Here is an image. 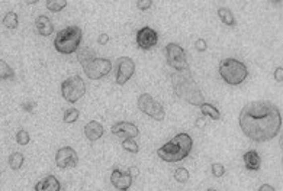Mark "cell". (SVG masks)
Listing matches in <instances>:
<instances>
[{"label":"cell","mask_w":283,"mask_h":191,"mask_svg":"<svg viewBox=\"0 0 283 191\" xmlns=\"http://www.w3.org/2000/svg\"><path fill=\"white\" fill-rule=\"evenodd\" d=\"M240 128L254 142H267L282 131L281 109L267 100L247 103L240 112Z\"/></svg>","instance_id":"6da1fadb"},{"label":"cell","mask_w":283,"mask_h":191,"mask_svg":"<svg viewBox=\"0 0 283 191\" xmlns=\"http://www.w3.org/2000/svg\"><path fill=\"white\" fill-rule=\"evenodd\" d=\"M171 83L174 95L179 98L188 101L189 104L193 106H201L202 103H205V97L202 95L201 89L198 87V84L195 83L189 68L183 71H176V74L171 77Z\"/></svg>","instance_id":"7a4b0ae2"},{"label":"cell","mask_w":283,"mask_h":191,"mask_svg":"<svg viewBox=\"0 0 283 191\" xmlns=\"http://www.w3.org/2000/svg\"><path fill=\"white\" fill-rule=\"evenodd\" d=\"M192 146V138L188 134H179L173 139H170L167 143H164L161 148H158L157 155L166 162H180L190 153Z\"/></svg>","instance_id":"3957f363"},{"label":"cell","mask_w":283,"mask_h":191,"mask_svg":"<svg viewBox=\"0 0 283 191\" xmlns=\"http://www.w3.org/2000/svg\"><path fill=\"white\" fill-rule=\"evenodd\" d=\"M81 38L83 32L78 26H67L57 34L54 39V48L60 54L64 55L74 54L81 44Z\"/></svg>","instance_id":"277c9868"},{"label":"cell","mask_w":283,"mask_h":191,"mask_svg":"<svg viewBox=\"0 0 283 191\" xmlns=\"http://www.w3.org/2000/svg\"><path fill=\"white\" fill-rule=\"evenodd\" d=\"M219 74L229 86H238L248 77V70L244 62L235 58H225L219 62Z\"/></svg>","instance_id":"5b68a950"},{"label":"cell","mask_w":283,"mask_h":191,"mask_svg":"<svg viewBox=\"0 0 283 191\" xmlns=\"http://www.w3.org/2000/svg\"><path fill=\"white\" fill-rule=\"evenodd\" d=\"M84 93H86V84L81 80V77H70V78L64 80L61 84V95L64 97V100H67L69 103L78 101L84 96Z\"/></svg>","instance_id":"8992f818"},{"label":"cell","mask_w":283,"mask_h":191,"mask_svg":"<svg viewBox=\"0 0 283 191\" xmlns=\"http://www.w3.org/2000/svg\"><path fill=\"white\" fill-rule=\"evenodd\" d=\"M164 54H166V59H167L169 65L171 68H174V71H183L189 68L186 52L180 45H177V44L166 45Z\"/></svg>","instance_id":"52a82bcc"},{"label":"cell","mask_w":283,"mask_h":191,"mask_svg":"<svg viewBox=\"0 0 283 191\" xmlns=\"http://www.w3.org/2000/svg\"><path fill=\"white\" fill-rule=\"evenodd\" d=\"M138 107L142 113H145L158 122L166 117V112H164L163 106L148 93H144L138 97Z\"/></svg>","instance_id":"ba28073f"},{"label":"cell","mask_w":283,"mask_h":191,"mask_svg":"<svg viewBox=\"0 0 283 191\" xmlns=\"http://www.w3.org/2000/svg\"><path fill=\"white\" fill-rule=\"evenodd\" d=\"M83 70L90 80H100L112 71V62L108 58H94L83 65Z\"/></svg>","instance_id":"9c48e42d"},{"label":"cell","mask_w":283,"mask_h":191,"mask_svg":"<svg viewBox=\"0 0 283 191\" xmlns=\"http://www.w3.org/2000/svg\"><path fill=\"white\" fill-rule=\"evenodd\" d=\"M134 73H135V64L131 58L121 57L116 59V74H115L116 84L124 86L134 76Z\"/></svg>","instance_id":"30bf717a"},{"label":"cell","mask_w":283,"mask_h":191,"mask_svg":"<svg viewBox=\"0 0 283 191\" xmlns=\"http://www.w3.org/2000/svg\"><path fill=\"white\" fill-rule=\"evenodd\" d=\"M78 162V156L73 148L70 146H63L56 153V164L60 170H67V168H74Z\"/></svg>","instance_id":"8fae6325"},{"label":"cell","mask_w":283,"mask_h":191,"mask_svg":"<svg viewBox=\"0 0 283 191\" xmlns=\"http://www.w3.org/2000/svg\"><path fill=\"white\" fill-rule=\"evenodd\" d=\"M157 42H158V34L150 26H144L137 32V44L141 49H150L157 45Z\"/></svg>","instance_id":"7c38bea8"},{"label":"cell","mask_w":283,"mask_h":191,"mask_svg":"<svg viewBox=\"0 0 283 191\" xmlns=\"http://www.w3.org/2000/svg\"><path fill=\"white\" fill-rule=\"evenodd\" d=\"M111 131L115 136L125 138V139H135L137 136H140V129L130 122H116Z\"/></svg>","instance_id":"4fadbf2b"},{"label":"cell","mask_w":283,"mask_h":191,"mask_svg":"<svg viewBox=\"0 0 283 191\" xmlns=\"http://www.w3.org/2000/svg\"><path fill=\"white\" fill-rule=\"evenodd\" d=\"M111 183L116 190L128 191L132 186V175L130 171H119V170H113L111 174Z\"/></svg>","instance_id":"5bb4252c"},{"label":"cell","mask_w":283,"mask_h":191,"mask_svg":"<svg viewBox=\"0 0 283 191\" xmlns=\"http://www.w3.org/2000/svg\"><path fill=\"white\" fill-rule=\"evenodd\" d=\"M243 161H244V167L248 171H259L260 170V165H262V158L257 151L251 149V151H247L243 156Z\"/></svg>","instance_id":"9a60e30c"},{"label":"cell","mask_w":283,"mask_h":191,"mask_svg":"<svg viewBox=\"0 0 283 191\" xmlns=\"http://www.w3.org/2000/svg\"><path fill=\"white\" fill-rule=\"evenodd\" d=\"M103 132H105V129H103L102 123H99L97 120H92V122H89V123L84 126V135H86V138H87L89 141H92V142L100 139V138L103 136Z\"/></svg>","instance_id":"2e32d148"},{"label":"cell","mask_w":283,"mask_h":191,"mask_svg":"<svg viewBox=\"0 0 283 191\" xmlns=\"http://www.w3.org/2000/svg\"><path fill=\"white\" fill-rule=\"evenodd\" d=\"M60 181L54 175H47L35 184V191H60Z\"/></svg>","instance_id":"e0dca14e"},{"label":"cell","mask_w":283,"mask_h":191,"mask_svg":"<svg viewBox=\"0 0 283 191\" xmlns=\"http://www.w3.org/2000/svg\"><path fill=\"white\" fill-rule=\"evenodd\" d=\"M35 28H37L38 34L42 35V37H50L54 32L53 22L45 15H41V16H38L37 19H35Z\"/></svg>","instance_id":"ac0fdd59"},{"label":"cell","mask_w":283,"mask_h":191,"mask_svg":"<svg viewBox=\"0 0 283 191\" xmlns=\"http://www.w3.org/2000/svg\"><path fill=\"white\" fill-rule=\"evenodd\" d=\"M201 112H202V115L204 116H208V117H211L212 120H219L221 119V112L215 107V106H212V104H208V103H202L201 106Z\"/></svg>","instance_id":"d6986e66"},{"label":"cell","mask_w":283,"mask_h":191,"mask_svg":"<svg viewBox=\"0 0 283 191\" xmlns=\"http://www.w3.org/2000/svg\"><path fill=\"white\" fill-rule=\"evenodd\" d=\"M218 16H219L221 22L226 26H234L235 25V18H234L232 12L228 7H219L218 9Z\"/></svg>","instance_id":"ffe728a7"},{"label":"cell","mask_w":283,"mask_h":191,"mask_svg":"<svg viewBox=\"0 0 283 191\" xmlns=\"http://www.w3.org/2000/svg\"><path fill=\"white\" fill-rule=\"evenodd\" d=\"M13 77H15V71L12 70V67L7 65V62H4L3 59H0V81L10 80Z\"/></svg>","instance_id":"44dd1931"},{"label":"cell","mask_w":283,"mask_h":191,"mask_svg":"<svg viewBox=\"0 0 283 191\" xmlns=\"http://www.w3.org/2000/svg\"><path fill=\"white\" fill-rule=\"evenodd\" d=\"M94 58H96L94 57V51L92 48H89V47H84V48H81V49L78 51V61L81 62V65L90 62Z\"/></svg>","instance_id":"7402d4cb"},{"label":"cell","mask_w":283,"mask_h":191,"mask_svg":"<svg viewBox=\"0 0 283 191\" xmlns=\"http://www.w3.org/2000/svg\"><path fill=\"white\" fill-rule=\"evenodd\" d=\"M18 15L15 12H7L3 18V25L7 28V29H16L18 28Z\"/></svg>","instance_id":"603a6c76"},{"label":"cell","mask_w":283,"mask_h":191,"mask_svg":"<svg viewBox=\"0 0 283 191\" xmlns=\"http://www.w3.org/2000/svg\"><path fill=\"white\" fill-rule=\"evenodd\" d=\"M23 162H25V158H23L22 153L15 152L9 156V167H10L12 170H15V171L20 170V167L23 165Z\"/></svg>","instance_id":"cb8c5ba5"},{"label":"cell","mask_w":283,"mask_h":191,"mask_svg":"<svg viewBox=\"0 0 283 191\" xmlns=\"http://www.w3.org/2000/svg\"><path fill=\"white\" fill-rule=\"evenodd\" d=\"M67 6V1L66 0H48L47 1V9L53 13L57 12H61L64 7Z\"/></svg>","instance_id":"d4e9b609"},{"label":"cell","mask_w":283,"mask_h":191,"mask_svg":"<svg viewBox=\"0 0 283 191\" xmlns=\"http://www.w3.org/2000/svg\"><path fill=\"white\" fill-rule=\"evenodd\" d=\"M78 110L75 109V107H71V109H67L66 112H64V122L66 123H74L75 120L78 119Z\"/></svg>","instance_id":"484cf974"},{"label":"cell","mask_w":283,"mask_h":191,"mask_svg":"<svg viewBox=\"0 0 283 191\" xmlns=\"http://www.w3.org/2000/svg\"><path fill=\"white\" fill-rule=\"evenodd\" d=\"M122 148H124L125 151H128V152H140V145H138L134 139H125V141L122 142Z\"/></svg>","instance_id":"4316f807"},{"label":"cell","mask_w":283,"mask_h":191,"mask_svg":"<svg viewBox=\"0 0 283 191\" xmlns=\"http://www.w3.org/2000/svg\"><path fill=\"white\" fill-rule=\"evenodd\" d=\"M174 180L179 181V183H186L189 180V171L186 168L180 167L174 171Z\"/></svg>","instance_id":"83f0119b"},{"label":"cell","mask_w":283,"mask_h":191,"mask_svg":"<svg viewBox=\"0 0 283 191\" xmlns=\"http://www.w3.org/2000/svg\"><path fill=\"white\" fill-rule=\"evenodd\" d=\"M16 142L19 145H28L29 143V134L25 131V129H20L18 134H16Z\"/></svg>","instance_id":"f1b7e54d"},{"label":"cell","mask_w":283,"mask_h":191,"mask_svg":"<svg viewBox=\"0 0 283 191\" xmlns=\"http://www.w3.org/2000/svg\"><path fill=\"white\" fill-rule=\"evenodd\" d=\"M212 174H213V177H216V178H221L224 174H225V167L222 165V164H218V162H215V164H212Z\"/></svg>","instance_id":"f546056e"},{"label":"cell","mask_w":283,"mask_h":191,"mask_svg":"<svg viewBox=\"0 0 283 191\" xmlns=\"http://www.w3.org/2000/svg\"><path fill=\"white\" fill-rule=\"evenodd\" d=\"M151 6H152V1L151 0H138L137 1V7L140 10H148Z\"/></svg>","instance_id":"4dcf8cb0"},{"label":"cell","mask_w":283,"mask_h":191,"mask_svg":"<svg viewBox=\"0 0 283 191\" xmlns=\"http://www.w3.org/2000/svg\"><path fill=\"white\" fill-rule=\"evenodd\" d=\"M195 48L199 51V52H205L208 49V44H207V41L205 39H198L196 42H195Z\"/></svg>","instance_id":"1f68e13d"},{"label":"cell","mask_w":283,"mask_h":191,"mask_svg":"<svg viewBox=\"0 0 283 191\" xmlns=\"http://www.w3.org/2000/svg\"><path fill=\"white\" fill-rule=\"evenodd\" d=\"M275 80L279 81V83H283V68L282 67H278L275 70Z\"/></svg>","instance_id":"d6a6232c"},{"label":"cell","mask_w":283,"mask_h":191,"mask_svg":"<svg viewBox=\"0 0 283 191\" xmlns=\"http://www.w3.org/2000/svg\"><path fill=\"white\" fill-rule=\"evenodd\" d=\"M97 42H99L100 45H106V44L109 42V35H108V34H100L99 38H97Z\"/></svg>","instance_id":"836d02e7"},{"label":"cell","mask_w":283,"mask_h":191,"mask_svg":"<svg viewBox=\"0 0 283 191\" xmlns=\"http://www.w3.org/2000/svg\"><path fill=\"white\" fill-rule=\"evenodd\" d=\"M196 128H199V129H204L205 126H207V123H205V119L204 117H199L198 120H196Z\"/></svg>","instance_id":"e575fe53"},{"label":"cell","mask_w":283,"mask_h":191,"mask_svg":"<svg viewBox=\"0 0 283 191\" xmlns=\"http://www.w3.org/2000/svg\"><path fill=\"white\" fill-rule=\"evenodd\" d=\"M22 107L31 113V112H32V109H34V103H25V104H22Z\"/></svg>","instance_id":"d590c367"},{"label":"cell","mask_w":283,"mask_h":191,"mask_svg":"<svg viewBox=\"0 0 283 191\" xmlns=\"http://www.w3.org/2000/svg\"><path fill=\"white\" fill-rule=\"evenodd\" d=\"M259 191H276L272 186H269V184H263L260 189H259Z\"/></svg>","instance_id":"8d00e7d4"},{"label":"cell","mask_w":283,"mask_h":191,"mask_svg":"<svg viewBox=\"0 0 283 191\" xmlns=\"http://www.w3.org/2000/svg\"><path fill=\"white\" fill-rule=\"evenodd\" d=\"M137 168H131V170H130V174H131L132 175V178H134V175H137Z\"/></svg>","instance_id":"74e56055"},{"label":"cell","mask_w":283,"mask_h":191,"mask_svg":"<svg viewBox=\"0 0 283 191\" xmlns=\"http://www.w3.org/2000/svg\"><path fill=\"white\" fill-rule=\"evenodd\" d=\"M208 191H216V190H215V189H209V190H208Z\"/></svg>","instance_id":"f35d334b"}]
</instances>
